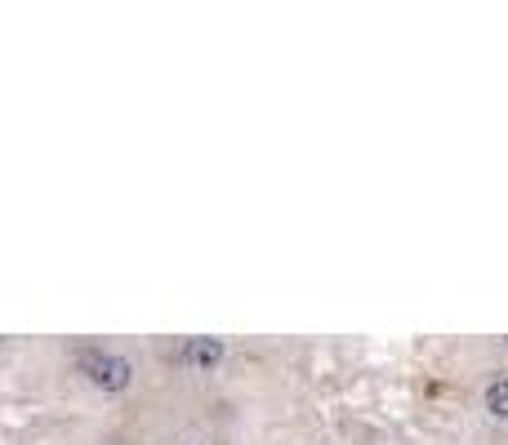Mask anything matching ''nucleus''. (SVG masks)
<instances>
[{
    "label": "nucleus",
    "instance_id": "obj_3",
    "mask_svg": "<svg viewBox=\"0 0 508 445\" xmlns=\"http://www.w3.org/2000/svg\"><path fill=\"white\" fill-rule=\"evenodd\" d=\"M486 410H491L495 419H508V379H495V383L486 388Z\"/></svg>",
    "mask_w": 508,
    "mask_h": 445
},
{
    "label": "nucleus",
    "instance_id": "obj_1",
    "mask_svg": "<svg viewBox=\"0 0 508 445\" xmlns=\"http://www.w3.org/2000/svg\"><path fill=\"white\" fill-rule=\"evenodd\" d=\"M94 383H99L103 392H126L129 383H134V365H129L126 356H108V361L99 365Z\"/></svg>",
    "mask_w": 508,
    "mask_h": 445
},
{
    "label": "nucleus",
    "instance_id": "obj_2",
    "mask_svg": "<svg viewBox=\"0 0 508 445\" xmlns=\"http://www.w3.org/2000/svg\"><path fill=\"white\" fill-rule=\"evenodd\" d=\"M183 356H188V365H197V370H215V365L223 361V343H219V338H188Z\"/></svg>",
    "mask_w": 508,
    "mask_h": 445
}]
</instances>
